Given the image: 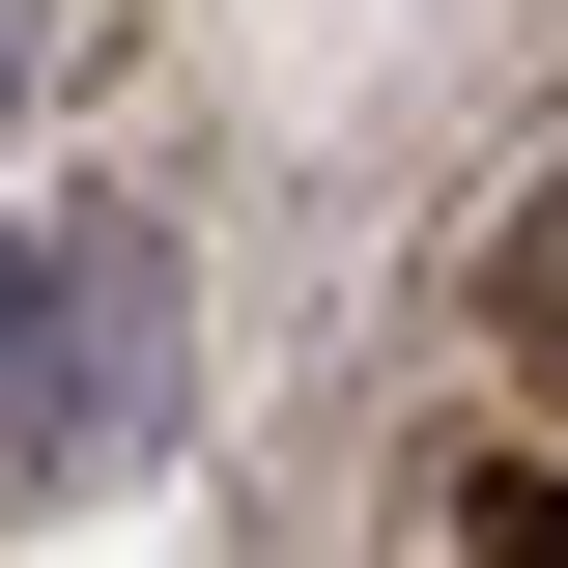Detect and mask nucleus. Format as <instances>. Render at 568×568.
Returning a JSON list of instances; mask_svg holds the SVG:
<instances>
[{
    "mask_svg": "<svg viewBox=\"0 0 568 568\" xmlns=\"http://www.w3.org/2000/svg\"><path fill=\"white\" fill-rule=\"evenodd\" d=\"M511 313H540V342H568V200H540V227H511Z\"/></svg>",
    "mask_w": 568,
    "mask_h": 568,
    "instance_id": "obj_1",
    "label": "nucleus"
}]
</instances>
